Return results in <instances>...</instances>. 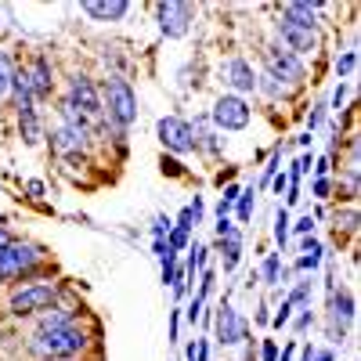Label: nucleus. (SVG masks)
I'll return each mask as SVG.
<instances>
[{"label":"nucleus","mask_w":361,"mask_h":361,"mask_svg":"<svg viewBox=\"0 0 361 361\" xmlns=\"http://www.w3.org/2000/svg\"><path fill=\"white\" fill-rule=\"evenodd\" d=\"M87 347V336L80 333L76 325H62V329H40L37 340H33V350L40 357H73Z\"/></svg>","instance_id":"nucleus-1"},{"label":"nucleus","mask_w":361,"mask_h":361,"mask_svg":"<svg viewBox=\"0 0 361 361\" xmlns=\"http://www.w3.org/2000/svg\"><path fill=\"white\" fill-rule=\"evenodd\" d=\"M105 98H109V119H116L119 127H130L134 119H137V98H134V90L127 80H109V90H105Z\"/></svg>","instance_id":"nucleus-2"},{"label":"nucleus","mask_w":361,"mask_h":361,"mask_svg":"<svg viewBox=\"0 0 361 361\" xmlns=\"http://www.w3.org/2000/svg\"><path fill=\"white\" fill-rule=\"evenodd\" d=\"M156 130H159L163 148H170V152H177V156L195 152V130L180 116H163L159 123H156Z\"/></svg>","instance_id":"nucleus-3"},{"label":"nucleus","mask_w":361,"mask_h":361,"mask_svg":"<svg viewBox=\"0 0 361 361\" xmlns=\"http://www.w3.org/2000/svg\"><path fill=\"white\" fill-rule=\"evenodd\" d=\"M264 66H267V76L275 80V83H300L304 80V62H300L296 54H289L286 47H275L271 44L267 51H264Z\"/></svg>","instance_id":"nucleus-4"},{"label":"nucleus","mask_w":361,"mask_h":361,"mask_svg":"<svg viewBox=\"0 0 361 361\" xmlns=\"http://www.w3.org/2000/svg\"><path fill=\"white\" fill-rule=\"evenodd\" d=\"M214 123H217L221 130H243V127H250V105L238 98V94L217 98V105H214Z\"/></svg>","instance_id":"nucleus-5"},{"label":"nucleus","mask_w":361,"mask_h":361,"mask_svg":"<svg viewBox=\"0 0 361 361\" xmlns=\"http://www.w3.org/2000/svg\"><path fill=\"white\" fill-rule=\"evenodd\" d=\"M58 300V289L54 286H25L11 296V311L15 314H33V311H44Z\"/></svg>","instance_id":"nucleus-6"},{"label":"nucleus","mask_w":361,"mask_h":361,"mask_svg":"<svg viewBox=\"0 0 361 361\" xmlns=\"http://www.w3.org/2000/svg\"><path fill=\"white\" fill-rule=\"evenodd\" d=\"M40 260V253L33 246H25V243H11L4 253H0V279H18L25 275L29 267H33Z\"/></svg>","instance_id":"nucleus-7"},{"label":"nucleus","mask_w":361,"mask_h":361,"mask_svg":"<svg viewBox=\"0 0 361 361\" xmlns=\"http://www.w3.org/2000/svg\"><path fill=\"white\" fill-rule=\"evenodd\" d=\"M279 37H282V44H286V51L289 54H311L314 47H318V33L314 29H307V25H296V22H289V18H282L279 22Z\"/></svg>","instance_id":"nucleus-8"},{"label":"nucleus","mask_w":361,"mask_h":361,"mask_svg":"<svg viewBox=\"0 0 361 361\" xmlns=\"http://www.w3.org/2000/svg\"><path fill=\"white\" fill-rule=\"evenodd\" d=\"M214 325H217V340H221L224 347H235V343L246 340V322H243V314H238L231 304H221V307H217Z\"/></svg>","instance_id":"nucleus-9"},{"label":"nucleus","mask_w":361,"mask_h":361,"mask_svg":"<svg viewBox=\"0 0 361 361\" xmlns=\"http://www.w3.org/2000/svg\"><path fill=\"white\" fill-rule=\"evenodd\" d=\"M66 105H69V109H76L83 119L102 112V98H98L94 83H90L87 76H76V80H73V87H69V102H66Z\"/></svg>","instance_id":"nucleus-10"},{"label":"nucleus","mask_w":361,"mask_h":361,"mask_svg":"<svg viewBox=\"0 0 361 361\" xmlns=\"http://www.w3.org/2000/svg\"><path fill=\"white\" fill-rule=\"evenodd\" d=\"M159 29L166 37H185L188 33V22H192V8L188 4H159Z\"/></svg>","instance_id":"nucleus-11"},{"label":"nucleus","mask_w":361,"mask_h":361,"mask_svg":"<svg viewBox=\"0 0 361 361\" xmlns=\"http://www.w3.org/2000/svg\"><path fill=\"white\" fill-rule=\"evenodd\" d=\"M224 80L235 87V90H257V73H253V66L246 62V58H228L224 62Z\"/></svg>","instance_id":"nucleus-12"},{"label":"nucleus","mask_w":361,"mask_h":361,"mask_svg":"<svg viewBox=\"0 0 361 361\" xmlns=\"http://www.w3.org/2000/svg\"><path fill=\"white\" fill-rule=\"evenodd\" d=\"M318 11H322L318 0H314V4H307V0H293V4L282 8V18H289V22H296V25L314 29V25H318Z\"/></svg>","instance_id":"nucleus-13"},{"label":"nucleus","mask_w":361,"mask_h":361,"mask_svg":"<svg viewBox=\"0 0 361 361\" xmlns=\"http://www.w3.org/2000/svg\"><path fill=\"white\" fill-rule=\"evenodd\" d=\"M83 141H87V134H83V130H76V127H58V130L51 134L54 152H62V156H69V152H80V148H83Z\"/></svg>","instance_id":"nucleus-14"},{"label":"nucleus","mask_w":361,"mask_h":361,"mask_svg":"<svg viewBox=\"0 0 361 361\" xmlns=\"http://www.w3.org/2000/svg\"><path fill=\"white\" fill-rule=\"evenodd\" d=\"M83 11H87L90 18L116 22V18H123V15L130 11V4H127V0H112V4H102V0H87V4H83Z\"/></svg>","instance_id":"nucleus-15"},{"label":"nucleus","mask_w":361,"mask_h":361,"mask_svg":"<svg viewBox=\"0 0 361 361\" xmlns=\"http://www.w3.org/2000/svg\"><path fill=\"white\" fill-rule=\"evenodd\" d=\"M18 127H22L25 145H37L40 141V119H37L33 102H18Z\"/></svg>","instance_id":"nucleus-16"},{"label":"nucleus","mask_w":361,"mask_h":361,"mask_svg":"<svg viewBox=\"0 0 361 361\" xmlns=\"http://www.w3.org/2000/svg\"><path fill=\"white\" fill-rule=\"evenodd\" d=\"M221 250H224V271H235L238 257H243V235H238V231L224 235L221 238Z\"/></svg>","instance_id":"nucleus-17"},{"label":"nucleus","mask_w":361,"mask_h":361,"mask_svg":"<svg viewBox=\"0 0 361 361\" xmlns=\"http://www.w3.org/2000/svg\"><path fill=\"white\" fill-rule=\"evenodd\" d=\"M300 253H304V257H300L296 264L304 271H314L322 264V243H318V238H304V243H300Z\"/></svg>","instance_id":"nucleus-18"},{"label":"nucleus","mask_w":361,"mask_h":361,"mask_svg":"<svg viewBox=\"0 0 361 361\" xmlns=\"http://www.w3.org/2000/svg\"><path fill=\"white\" fill-rule=\"evenodd\" d=\"M260 275H264V282H267V286H279V282H282V260H279V253H271V257L264 260Z\"/></svg>","instance_id":"nucleus-19"},{"label":"nucleus","mask_w":361,"mask_h":361,"mask_svg":"<svg viewBox=\"0 0 361 361\" xmlns=\"http://www.w3.org/2000/svg\"><path fill=\"white\" fill-rule=\"evenodd\" d=\"M206 253H209L206 246H195V250H192V257H188V267H185V279H188V282H192L195 275H202V271H206Z\"/></svg>","instance_id":"nucleus-20"},{"label":"nucleus","mask_w":361,"mask_h":361,"mask_svg":"<svg viewBox=\"0 0 361 361\" xmlns=\"http://www.w3.org/2000/svg\"><path fill=\"white\" fill-rule=\"evenodd\" d=\"M333 311H336V322H340V318L350 322V318H354V296H350V293H336V296H333Z\"/></svg>","instance_id":"nucleus-21"},{"label":"nucleus","mask_w":361,"mask_h":361,"mask_svg":"<svg viewBox=\"0 0 361 361\" xmlns=\"http://www.w3.org/2000/svg\"><path fill=\"white\" fill-rule=\"evenodd\" d=\"M188 235H192V228H180V224H173L170 228V235H166V246H170V253H180L188 246Z\"/></svg>","instance_id":"nucleus-22"},{"label":"nucleus","mask_w":361,"mask_h":361,"mask_svg":"<svg viewBox=\"0 0 361 361\" xmlns=\"http://www.w3.org/2000/svg\"><path fill=\"white\" fill-rule=\"evenodd\" d=\"M11 80H15V73H11V66H8V54L0 51V98L8 94V87H11Z\"/></svg>","instance_id":"nucleus-23"},{"label":"nucleus","mask_w":361,"mask_h":361,"mask_svg":"<svg viewBox=\"0 0 361 361\" xmlns=\"http://www.w3.org/2000/svg\"><path fill=\"white\" fill-rule=\"evenodd\" d=\"M357 69V51H347V54H340V62H336V73L340 76H350Z\"/></svg>","instance_id":"nucleus-24"},{"label":"nucleus","mask_w":361,"mask_h":361,"mask_svg":"<svg viewBox=\"0 0 361 361\" xmlns=\"http://www.w3.org/2000/svg\"><path fill=\"white\" fill-rule=\"evenodd\" d=\"M235 202H238V221H250L253 217V188L246 195H238Z\"/></svg>","instance_id":"nucleus-25"},{"label":"nucleus","mask_w":361,"mask_h":361,"mask_svg":"<svg viewBox=\"0 0 361 361\" xmlns=\"http://www.w3.org/2000/svg\"><path fill=\"white\" fill-rule=\"evenodd\" d=\"M275 238H279V246H286V238H289V217H286V209H279V217H275Z\"/></svg>","instance_id":"nucleus-26"},{"label":"nucleus","mask_w":361,"mask_h":361,"mask_svg":"<svg viewBox=\"0 0 361 361\" xmlns=\"http://www.w3.org/2000/svg\"><path fill=\"white\" fill-rule=\"evenodd\" d=\"M289 304L296 307V304H311V282H300L296 289H293V296H289Z\"/></svg>","instance_id":"nucleus-27"},{"label":"nucleus","mask_w":361,"mask_h":361,"mask_svg":"<svg viewBox=\"0 0 361 361\" xmlns=\"http://www.w3.org/2000/svg\"><path fill=\"white\" fill-rule=\"evenodd\" d=\"M170 228H173V224H170L166 217H156V224H152V235H156V238H163V243H166V235H170Z\"/></svg>","instance_id":"nucleus-28"},{"label":"nucleus","mask_w":361,"mask_h":361,"mask_svg":"<svg viewBox=\"0 0 361 361\" xmlns=\"http://www.w3.org/2000/svg\"><path fill=\"white\" fill-rule=\"evenodd\" d=\"M260 361H279V343H275V340H267V343H264Z\"/></svg>","instance_id":"nucleus-29"},{"label":"nucleus","mask_w":361,"mask_h":361,"mask_svg":"<svg viewBox=\"0 0 361 361\" xmlns=\"http://www.w3.org/2000/svg\"><path fill=\"white\" fill-rule=\"evenodd\" d=\"M199 318H202V300H199V296H192V304H188V322L195 325Z\"/></svg>","instance_id":"nucleus-30"},{"label":"nucleus","mask_w":361,"mask_h":361,"mask_svg":"<svg viewBox=\"0 0 361 361\" xmlns=\"http://www.w3.org/2000/svg\"><path fill=\"white\" fill-rule=\"evenodd\" d=\"M238 195H243V188H238V185H228V188H224V195H221V202L235 206V199H238Z\"/></svg>","instance_id":"nucleus-31"},{"label":"nucleus","mask_w":361,"mask_h":361,"mask_svg":"<svg viewBox=\"0 0 361 361\" xmlns=\"http://www.w3.org/2000/svg\"><path fill=\"white\" fill-rule=\"evenodd\" d=\"M289 311H293V304H289V300H286V304L279 307V314H275V329H282V325L289 322Z\"/></svg>","instance_id":"nucleus-32"},{"label":"nucleus","mask_w":361,"mask_h":361,"mask_svg":"<svg viewBox=\"0 0 361 361\" xmlns=\"http://www.w3.org/2000/svg\"><path fill=\"white\" fill-rule=\"evenodd\" d=\"M322 116H325V105H314V112L307 116V127L314 130V127H322Z\"/></svg>","instance_id":"nucleus-33"},{"label":"nucleus","mask_w":361,"mask_h":361,"mask_svg":"<svg viewBox=\"0 0 361 361\" xmlns=\"http://www.w3.org/2000/svg\"><path fill=\"white\" fill-rule=\"evenodd\" d=\"M311 228H314V221H311V214L296 221V231H300V235H311Z\"/></svg>","instance_id":"nucleus-34"},{"label":"nucleus","mask_w":361,"mask_h":361,"mask_svg":"<svg viewBox=\"0 0 361 361\" xmlns=\"http://www.w3.org/2000/svg\"><path fill=\"white\" fill-rule=\"evenodd\" d=\"M206 357H209V347H206V340H199V343H195V357H192V361H206Z\"/></svg>","instance_id":"nucleus-35"},{"label":"nucleus","mask_w":361,"mask_h":361,"mask_svg":"<svg viewBox=\"0 0 361 361\" xmlns=\"http://www.w3.org/2000/svg\"><path fill=\"white\" fill-rule=\"evenodd\" d=\"M25 192L33 195V199H40V195H44V185H40V180H29V185H25Z\"/></svg>","instance_id":"nucleus-36"},{"label":"nucleus","mask_w":361,"mask_h":361,"mask_svg":"<svg viewBox=\"0 0 361 361\" xmlns=\"http://www.w3.org/2000/svg\"><path fill=\"white\" fill-rule=\"evenodd\" d=\"M177 325H180V314L173 311V314H170V343H177Z\"/></svg>","instance_id":"nucleus-37"},{"label":"nucleus","mask_w":361,"mask_h":361,"mask_svg":"<svg viewBox=\"0 0 361 361\" xmlns=\"http://www.w3.org/2000/svg\"><path fill=\"white\" fill-rule=\"evenodd\" d=\"M314 195H318V199H322V195H329V180H325V177H318V180H314Z\"/></svg>","instance_id":"nucleus-38"},{"label":"nucleus","mask_w":361,"mask_h":361,"mask_svg":"<svg viewBox=\"0 0 361 361\" xmlns=\"http://www.w3.org/2000/svg\"><path fill=\"white\" fill-rule=\"evenodd\" d=\"M343 98H347V87H343V83H340V87H336V94H333V105H336V109H340V105H343Z\"/></svg>","instance_id":"nucleus-39"},{"label":"nucleus","mask_w":361,"mask_h":361,"mask_svg":"<svg viewBox=\"0 0 361 361\" xmlns=\"http://www.w3.org/2000/svg\"><path fill=\"white\" fill-rule=\"evenodd\" d=\"M311 361H336V354H333V350H314Z\"/></svg>","instance_id":"nucleus-40"},{"label":"nucleus","mask_w":361,"mask_h":361,"mask_svg":"<svg viewBox=\"0 0 361 361\" xmlns=\"http://www.w3.org/2000/svg\"><path fill=\"white\" fill-rule=\"evenodd\" d=\"M163 170H166V173H173V177H177V173H180V163H173V159H163Z\"/></svg>","instance_id":"nucleus-41"},{"label":"nucleus","mask_w":361,"mask_h":361,"mask_svg":"<svg viewBox=\"0 0 361 361\" xmlns=\"http://www.w3.org/2000/svg\"><path fill=\"white\" fill-rule=\"evenodd\" d=\"M282 188H289V177H286V173L275 177V192H279V195H282Z\"/></svg>","instance_id":"nucleus-42"},{"label":"nucleus","mask_w":361,"mask_h":361,"mask_svg":"<svg viewBox=\"0 0 361 361\" xmlns=\"http://www.w3.org/2000/svg\"><path fill=\"white\" fill-rule=\"evenodd\" d=\"M8 246H11V238H8V231H4V228H0V253H4Z\"/></svg>","instance_id":"nucleus-43"},{"label":"nucleus","mask_w":361,"mask_h":361,"mask_svg":"<svg viewBox=\"0 0 361 361\" xmlns=\"http://www.w3.org/2000/svg\"><path fill=\"white\" fill-rule=\"evenodd\" d=\"M293 350H296V343H289V347L282 350V357H279V361H293Z\"/></svg>","instance_id":"nucleus-44"},{"label":"nucleus","mask_w":361,"mask_h":361,"mask_svg":"<svg viewBox=\"0 0 361 361\" xmlns=\"http://www.w3.org/2000/svg\"><path fill=\"white\" fill-rule=\"evenodd\" d=\"M314 357V347H304V357H300V361H311Z\"/></svg>","instance_id":"nucleus-45"},{"label":"nucleus","mask_w":361,"mask_h":361,"mask_svg":"<svg viewBox=\"0 0 361 361\" xmlns=\"http://www.w3.org/2000/svg\"><path fill=\"white\" fill-rule=\"evenodd\" d=\"M44 361H73V357H44Z\"/></svg>","instance_id":"nucleus-46"}]
</instances>
